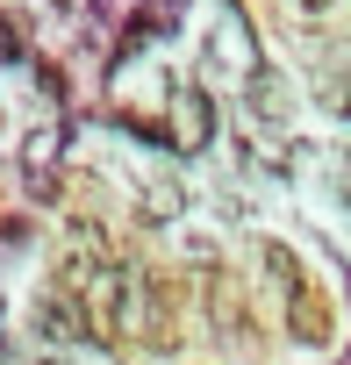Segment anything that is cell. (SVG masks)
I'll list each match as a JSON object with an SVG mask.
<instances>
[{
    "mask_svg": "<svg viewBox=\"0 0 351 365\" xmlns=\"http://www.w3.org/2000/svg\"><path fill=\"white\" fill-rule=\"evenodd\" d=\"M65 301H72V315H79L86 336H115L122 315H129V279H122V265L79 258V265L65 272Z\"/></svg>",
    "mask_w": 351,
    "mask_h": 365,
    "instance_id": "6da1fadb",
    "label": "cell"
},
{
    "mask_svg": "<svg viewBox=\"0 0 351 365\" xmlns=\"http://www.w3.org/2000/svg\"><path fill=\"white\" fill-rule=\"evenodd\" d=\"M208 129H215V108H208V93H180V115H172V136H180V150H201L208 143Z\"/></svg>",
    "mask_w": 351,
    "mask_h": 365,
    "instance_id": "7a4b0ae2",
    "label": "cell"
},
{
    "mask_svg": "<svg viewBox=\"0 0 351 365\" xmlns=\"http://www.w3.org/2000/svg\"><path fill=\"white\" fill-rule=\"evenodd\" d=\"M251 115H258V122H280V79H273V72L251 79Z\"/></svg>",
    "mask_w": 351,
    "mask_h": 365,
    "instance_id": "3957f363",
    "label": "cell"
},
{
    "mask_svg": "<svg viewBox=\"0 0 351 365\" xmlns=\"http://www.w3.org/2000/svg\"><path fill=\"white\" fill-rule=\"evenodd\" d=\"M301 8H330V0H301Z\"/></svg>",
    "mask_w": 351,
    "mask_h": 365,
    "instance_id": "5b68a950",
    "label": "cell"
},
{
    "mask_svg": "<svg viewBox=\"0 0 351 365\" xmlns=\"http://www.w3.org/2000/svg\"><path fill=\"white\" fill-rule=\"evenodd\" d=\"M337 187H344V201H351V150L337 158Z\"/></svg>",
    "mask_w": 351,
    "mask_h": 365,
    "instance_id": "277c9868",
    "label": "cell"
}]
</instances>
